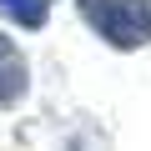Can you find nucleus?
<instances>
[{
	"mask_svg": "<svg viewBox=\"0 0 151 151\" xmlns=\"http://www.w3.org/2000/svg\"><path fill=\"white\" fill-rule=\"evenodd\" d=\"M30 91V65H25V50L10 40V35H0V111H10L20 106Z\"/></svg>",
	"mask_w": 151,
	"mask_h": 151,
	"instance_id": "2",
	"label": "nucleus"
},
{
	"mask_svg": "<svg viewBox=\"0 0 151 151\" xmlns=\"http://www.w3.org/2000/svg\"><path fill=\"white\" fill-rule=\"evenodd\" d=\"M0 15L20 30H40L45 15H50V0H0Z\"/></svg>",
	"mask_w": 151,
	"mask_h": 151,
	"instance_id": "3",
	"label": "nucleus"
},
{
	"mask_svg": "<svg viewBox=\"0 0 151 151\" xmlns=\"http://www.w3.org/2000/svg\"><path fill=\"white\" fill-rule=\"evenodd\" d=\"M76 10H81V20H86L111 50H136V45H146V35H141V25H136V15H131L126 0H76Z\"/></svg>",
	"mask_w": 151,
	"mask_h": 151,
	"instance_id": "1",
	"label": "nucleus"
},
{
	"mask_svg": "<svg viewBox=\"0 0 151 151\" xmlns=\"http://www.w3.org/2000/svg\"><path fill=\"white\" fill-rule=\"evenodd\" d=\"M126 5H131V15H136L141 35H146V45H151V0H126Z\"/></svg>",
	"mask_w": 151,
	"mask_h": 151,
	"instance_id": "4",
	"label": "nucleus"
}]
</instances>
